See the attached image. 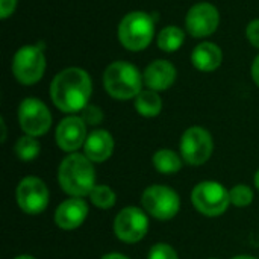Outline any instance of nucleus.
<instances>
[{"label":"nucleus","instance_id":"f257e3e1","mask_svg":"<svg viewBox=\"0 0 259 259\" xmlns=\"http://www.w3.org/2000/svg\"><path fill=\"white\" fill-rule=\"evenodd\" d=\"M93 83L90 74L77 67L62 70L55 76L50 85V96L62 112H79L90 100Z\"/></svg>","mask_w":259,"mask_h":259},{"label":"nucleus","instance_id":"f03ea898","mask_svg":"<svg viewBox=\"0 0 259 259\" xmlns=\"http://www.w3.org/2000/svg\"><path fill=\"white\" fill-rule=\"evenodd\" d=\"M58 181L61 188L73 197L90 196L96 187V171L93 161H90L85 155L71 153L61 162Z\"/></svg>","mask_w":259,"mask_h":259},{"label":"nucleus","instance_id":"7ed1b4c3","mask_svg":"<svg viewBox=\"0 0 259 259\" xmlns=\"http://www.w3.org/2000/svg\"><path fill=\"white\" fill-rule=\"evenodd\" d=\"M144 77L140 70L126 61H115L106 67L103 74V85L109 96L118 100H129L137 97L143 90Z\"/></svg>","mask_w":259,"mask_h":259},{"label":"nucleus","instance_id":"20e7f679","mask_svg":"<svg viewBox=\"0 0 259 259\" xmlns=\"http://www.w3.org/2000/svg\"><path fill=\"white\" fill-rule=\"evenodd\" d=\"M118 41L131 52H141L153 39L155 21L153 18L141 11H134L120 21L118 24Z\"/></svg>","mask_w":259,"mask_h":259},{"label":"nucleus","instance_id":"39448f33","mask_svg":"<svg viewBox=\"0 0 259 259\" xmlns=\"http://www.w3.org/2000/svg\"><path fill=\"white\" fill-rule=\"evenodd\" d=\"M191 202L200 214L217 217L228 209L231 203V196L222 184L206 181L194 187L191 193Z\"/></svg>","mask_w":259,"mask_h":259},{"label":"nucleus","instance_id":"423d86ee","mask_svg":"<svg viewBox=\"0 0 259 259\" xmlns=\"http://www.w3.org/2000/svg\"><path fill=\"white\" fill-rule=\"evenodd\" d=\"M46 70V56L42 47L24 46L21 47L12 61V73L15 79L23 85L36 83Z\"/></svg>","mask_w":259,"mask_h":259},{"label":"nucleus","instance_id":"0eeeda50","mask_svg":"<svg viewBox=\"0 0 259 259\" xmlns=\"http://www.w3.org/2000/svg\"><path fill=\"white\" fill-rule=\"evenodd\" d=\"M143 208L158 220L173 219L181 208V200L176 191L165 185L149 187L141 197Z\"/></svg>","mask_w":259,"mask_h":259},{"label":"nucleus","instance_id":"6e6552de","mask_svg":"<svg viewBox=\"0 0 259 259\" xmlns=\"http://www.w3.org/2000/svg\"><path fill=\"white\" fill-rule=\"evenodd\" d=\"M212 138L211 134L199 126L187 129L181 138V153L185 162L191 165L205 164L212 153Z\"/></svg>","mask_w":259,"mask_h":259},{"label":"nucleus","instance_id":"1a4fd4ad","mask_svg":"<svg viewBox=\"0 0 259 259\" xmlns=\"http://www.w3.org/2000/svg\"><path fill=\"white\" fill-rule=\"evenodd\" d=\"M20 127L30 137L44 135L52 126V115L49 108L38 99H24L18 108Z\"/></svg>","mask_w":259,"mask_h":259},{"label":"nucleus","instance_id":"9d476101","mask_svg":"<svg viewBox=\"0 0 259 259\" xmlns=\"http://www.w3.org/2000/svg\"><path fill=\"white\" fill-rule=\"evenodd\" d=\"M149 229V220L144 211L135 206L121 209L114 220V232L124 243H138Z\"/></svg>","mask_w":259,"mask_h":259},{"label":"nucleus","instance_id":"9b49d317","mask_svg":"<svg viewBox=\"0 0 259 259\" xmlns=\"http://www.w3.org/2000/svg\"><path fill=\"white\" fill-rule=\"evenodd\" d=\"M17 202L26 214H41L49 205V190L38 178H24L17 187Z\"/></svg>","mask_w":259,"mask_h":259},{"label":"nucleus","instance_id":"f8f14e48","mask_svg":"<svg viewBox=\"0 0 259 259\" xmlns=\"http://www.w3.org/2000/svg\"><path fill=\"white\" fill-rule=\"evenodd\" d=\"M220 23V14L217 8L211 3L194 5L185 18L187 30L194 38H205L212 35Z\"/></svg>","mask_w":259,"mask_h":259},{"label":"nucleus","instance_id":"ddd939ff","mask_svg":"<svg viewBox=\"0 0 259 259\" xmlns=\"http://www.w3.org/2000/svg\"><path fill=\"white\" fill-rule=\"evenodd\" d=\"M87 141V124L80 117H67L56 127V143L64 152H74Z\"/></svg>","mask_w":259,"mask_h":259},{"label":"nucleus","instance_id":"4468645a","mask_svg":"<svg viewBox=\"0 0 259 259\" xmlns=\"http://www.w3.org/2000/svg\"><path fill=\"white\" fill-rule=\"evenodd\" d=\"M87 215H88V206L85 200H82L80 197H74L62 202L58 206L55 212V222L61 229L71 231L79 228L85 222Z\"/></svg>","mask_w":259,"mask_h":259},{"label":"nucleus","instance_id":"2eb2a0df","mask_svg":"<svg viewBox=\"0 0 259 259\" xmlns=\"http://www.w3.org/2000/svg\"><path fill=\"white\" fill-rule=\"evenodd\" d=\"M144 83L152 91H165L176 80V68L168 61H153L147 65L144 74Z\"/></svg>","mask_w":259,"mask_h":259},{"label":"nucleus","instance_id":"dca6fc26","mask_svg":"<svg viewBox=\"0 0 259 259\" xmlns=\"http://www.w3.org/2000/svg\"><path fill=\"white\" fill-rule=\"evenodd\" d=\"M85 156L93 162H103L106 161L114 150V140L112 135L106 131H93L83 144Z\"/></svg>","mask_w":259,"mask_h":259},{"label":"nucleus","instance_id":"f3484780","mask_svg":"<svg viewBox=\"0 0 259 259\" xmlns=\"http://www.w3.org/2000/svg\"><path fill=\"white\" fill-rule=\"evenodd\" d=\"M222 61L223 53L214 42H202L191 53V62L200 71H214L220 67Z\"/></svg>","mask_w":259,"mask_h":259},{"label":"nucleus","instance_id":"a211bd4d","mask_svg":"<svg viewBox=\"0 0 259 259\" xmlns=\"http://www.w3.org/2000/svg\"><path fill=\"white\" fill-rule=\"evenodd\" d=\"M135 108L143 117H156L162 109V100L156 91L143 90L135 97Z\"/></svg>","mask_w":259,"mask_h":259},{"label":"nucleus","instance_id":"6ab92c4d","mask_svg":"<svg viewBox=\"0 0 259 259\" xmlns=\"http://www.w3.org/2000/svg\"><path fill=\"white\" fill-rule=\"evenodd\" d=\"M153 165L159 173L173 175V173H178L181 170L182 161L178 156V153H175L173 150L161 149L153 155Z\"/></svg>","mask_w":259,"mask_h":259},{"label":"nucleus","instance_id":"aec40b11","mask_svg":"<svg viewBox=\"0 0 259 259\" xmlns=\"http://www.w3.org/2000/svg\"><path fill=\"white\" fill-rule=\"evenodd\" d=\"M184 39H185V35L182 29H179L178 26H167L158 35V47L162 52L173 53L179 50V47L184 44Z\"/></svg>","mask_w":259,"mask_h":259},{"label":"nucleus","instance_id":"412c9836","mask_svg":"<svg viewBox=\"0 0 259 259\" xmlns=\"http://www.w3.org/2000/svg\"><path fill=\"white\" fill-rule=\"evenodd\" d=\"M15 153L21 161H32L39 153V143L35 137L24 135L15 143Z\"/></svg>","mask_w":259,"mask_h":259},{"label":"nucleus","instance_id":"4be33fe9","mask_svg":"<svg viewBox=\"0 0 259 259\" xmlns=\"http://www.w3.org/2000/svg\"><path fill=\"white\" fill-rule=\"evenodd\" d=\"M90 199L94 206L100 209H109L115 205V193L106 185H96L90 193Z\"/></svg>","mask_w":259,"mask_h":259},{"label":"nucleus","instance_id":"5701e85b","mask_svg":"<svg viewBox=\"0 0 259 259\" xmlns=\"http://www.w3.org/2000/svg\"><path fill=\"white\" fill-rule=\"evenodd\" d=\"M229 196H231V203H234L238 208L247 206L253 200V193L247 185H235L229 191Z\"/></svg>","mask_w":259,"mask_h":259},{"label":"nucleus","instance_id":"b1692460","mask_svg":"<svg viewBox=\"0 0 259 259\" xmlns=\"http://www.w3.org/2000/svg\"><path fill=\"white\" fill-rule=\"evenodd\" d=\"M147 259H178V253L171 246L158 243L150 249Z\"/></svg>","mask_w":259,"mask_h":259},{"label":"nucleus","instance_id":"393cba45","mask_svg":"<svg viewBox=\"0 0 259 259\" xmlns=\"http://www.w3.org/2000/svg\"><path fill=\"white\" fill-rule=\"evenodd\" d=\"M85 124H90V126H96L99 123H102L103 120V112L99 106L96 105H87L83 109H82V117H80Z\"/></svg>","mask_w":259,"mask_h":259},{"label":"nucleus","instance_id":"a878e982","mask_svg":"<svg viewBox=\"0 0 259 259\" xmlns=\"http://www.w3.org/2000/svg\"><path fill=\"white\" fill-rule=\"evenodd\" d=\"M246 35H247L250 44L259 49V20H253L249 23V26L246 29Z\"/></svg>","mask_w":259,"mask_h":259},{"label":"nucleus","instance_id":"bb28decb","mask_svg":"<svg viewBox=\"0 0 259 259\" xmlns=\"http://www.w3.org/2000/svg\"><path fill=\"white\" fill-rule=\"evenodd\" d=\"M17 0H0V18H8L14 14Z\"/></svg>","mask_w":259,"mask_h":259},{"label":"nucleus","instance_id":"cd10ccee","mask_svg":"<svg viewBox=\"0 0 259 259\" xmlns=\"http://www.w3.org/2000/svg\"><path fill=\"white\" fill-rule=\"evenodd\" d=\"M252 79L255 80V83L259 87V55L255 58V61L252 64Z\"/></svg>","mask_w":259,"mask_h":259},{"label":"nucleus","instance_id":"c85d7f7f","mask_svg":"<svg viewBox=\"0 0 259 259\" xmlns=\"http://www.w3.org/2000/svg\"><path fill=\"white\" fill-rule=\"evenodd\" d=\"M102 259H129L127 256H124V255H121V253H108V255H105Z\"/></svg>","mask_w":259,"mask_h":259},{"label":"nucleus","instance_id":"c756f323","mask_svg":"<svg viewBox=\"0 0 259 259\" xmlns=\"http://www.w3.org/2000/svg\"><path fill=\"white\" fill-rule=\"evenodd\" d=\"M232 259H258V258H253V256H247V255H240V256H235V258Z\"/></svg>","mask_w":259,"mask_h":259},{"label":"nucleus","instance_id":"7c9ffc66","mask_svg":"<svg viewBox=\"0 0 259 259\" xmlns=\"http://www.w3.org/2000/svg\"><path fill=\"white\" fill-rule=\"evenodd\" d=\"M255 187L259 190V170L256 171V175H255Z\"/></svg>","mask_w":259,"mask_h":259},{"label":"nucleus","instance_id":"2f4dec72","mask_svg":"<svg viewBox=\"0 0 259 259\" xmlns=\"http://www.w3.org/2000/svg\"><path fill=\"white\" fill-rule=\"evenodd\" d=\"M15 259H35V258H32V256H29V255H20V256H17Z\"/></svg>","mask_w":259,"mask_h":259},{"label":"nucleus","instance_id":"473e14b6","mask_svg":"<svg viewBox=\"0 0 259 259\" xmlns=\"http://www.w3.org/2000/svg\"><path fill=\"white\" fill-rule=\"evenodd\" d=\"M211 259H215V258H211Z\"/></svg>","mask_w":259,"mask_h":259}]
</instances>
